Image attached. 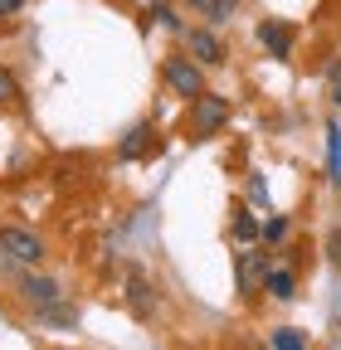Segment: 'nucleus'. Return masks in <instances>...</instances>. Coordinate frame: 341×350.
Returning <instances> with one entry per match:
<instances>
[{
	"label": "nucleus",
	"instance_id": "15",
	"mask_svg": "<svg viewBox=\"0 0 341 350\" xmlns=\"http://www.w3.org/2000/svg\"><path fill=\"white\" fill-rule=\"evenodd\" d=\"M273 350H307V340L297 331H273Z\"/></svg>",
	"mask_w": 341,
	"mask_h": 350
},
{
	"label": "nucleus",
	"instance_id": "3",
	"mask_svg": "<svg viewBox=\"0 0 341 350\" xmlns=\"http://www.w3.org/2000/svg\"><path fill=\"white\" fill-rule=\"evenodd\" d=\"M0 253H5L10 262H25V268H34V262L45 258V243H39L34 234H25V229H0Z\"/></svg>",
	"mask_w": 341,
	"mask_h": 350
},
{
	"label": "nucleus",
	"instance_id": "1",
	"mask_svg": "<svg viewBox=\"0 0 341 350\" xmlns=\"http://www.w3.org/2000/svg\"><path fill=\"white\" fill-rule=\"evenodd\" d=\"M225 122H229V98H220V93H200V98L190 103V137H195V142L215 137Z\"/></svg>",
	"mask_w": 341,
	"mask_h": 350
},
{
	"label": "nucleus",
	"instance_id": "8",
	"mask_svg": "<svg viewBox=\"0 0 341 350\" xmlns=\"http://www.w3.org/2000/svg\"><path fill=\"white\" fill-rule=\"evenodd\" d=\"M327 170H331V180L341 185V122L327 126Z\"/></svg>",
	"mask_w": 341,
	"mask_h": 350
},
{
	"label": "nucleus",
	"instance_id": "7",
	"mask_svg": "<svg viewBox=\"0 0 341 350\" xmlns=\"http://www.w3.org/2000/svg\"><path fill=\"white\" fill-rule=\"evenodd\" d=\"M259 44H264L273 59H288V54H292V34H288L278 20H264V25H259Z\"/></svg>",
	"mask_w": 341,
	"mask_h": 350
},
{
	"label": "nucleus",
	"instance_id": "9",
	"mask_svg": "<svg viewBox=\"0 0 341 350\" xmlns=\"http://www.w3.org/2000/svg\"><path fill=\"white\" fill-rule=\"evenodd\" d=\"M147 142H151V126H132V131H127V142L117 146V156H122V161H132V156L147 151Z\"/></svg>",
	"mask_w": 341,
	"mask_h": 350
},
{
	"label": "nucleus",
	"instance_id": "18",
	"mask_svg": "<svg viewBox=\"0 0 341 350\" xmlns=\"http://www.w3.org/2000/svg\"><path fill=\"white\" fill-rule=\"evenodd\" d=\"M151 20H156V25H166V29H181V20H176V15H170L166 5H156V10H151Z\"/></svg>",
	"mask_w": 341,
	"mask_h": 350
},
{
	"label": "nucleus",
	"instance_id": "6",
	"mask_svg": "<svg viewBox=\"0 0 341 350\" xmlns=\"http://www.w3.org/2000/svg\"><path fill=\"white\" fill-rule=\"evenodd\" d=\"M20 292L29 297L34 312H45V306H59V282H54V278H25Z\"/></svg>",
	"mask_w": 341,
	"mask_h": 350
},
{
	"label": "nucleus",
	"instance_id": "16",
	"mask_svg": "<svg viewBox=\"0 0 341 350\" xmlns=\"http://www.w3.org/2000/svg\"><path fill=\"white\" fill-rule=\"evenodd\" d=\"M259 234H264V243H283V234H288V219H268V224H264Z\"/></svg>",
	"mask_w": 341,
	"mask_h": 350
},
{
	"label": "nucleus",
	"instance_id": "10",
	"mask_svg": "<svg viewBox=\"0 0 341 350\" xmlns=\"http://www.w3.org/2000/svg\"><path fill=\"white\" fill-rule=\"evenodd\" d=\"M234 5H239V0H190V10H200L205 20H229Z\"/></svg>",
	"mask_w": 341,
	"mask_h": 350
},
{
	"label": "nucleus",
	"instance_id": "5",
	"mask_svg": "<svg viewBox=\"0 0 341 350\" xmlns=\"http://www.w3.org/2000/svg\"><path fill=\"white\" fill-rule=\"evenodd\" d=\"M186 44H190V54L205 64V68H215V64H225V49H220V39L210 34V29H190L186 34Z\"/></svg>",
	"mask_w": 341,
	"mask_h": 350
},
{
	"label": "nucleus",
	"instance_id": "17",
	"mask_svg": "<svg viewBox=\"0 0 341 350\" xmlns=\"http://www.w3.org/2000/svg\"><path fill=\"white\" fill-rule=\"evenodd\" d=\"M15 98H20V83H15L5 68H0V103H15Z\"/></svg>",
	"mask_w": 341,
	"mask_h": 350
},
{
	"label": "nucleus",
	"instance_id": "2",
	"mask_svg": "<svg viewBox=\"0 0 341 350\" xmlns=\"http://www.w3.org/2000/svg\"><path fill=\"white\" fill-rule=\"evenodd\" d=\"M268 253L264 248H244L239 253V262H234V282H239V292H259L264 282H268Z\"/></svg>",
	"mask_w": 341,
	"mask_h": 350
},
{
	"label": "nucleus",
	"instance_id": "14",
	"mask_svg": "<svg viewBox=\"0 0 341 350\" xmlns=\"http://www.w3.org/2000/svg\"><path fill=\"white\" fill-rule=\"evenodd\" d=\"M234 239H239V243H249V239H259V224H253V219H249L244 209L234 214Z\"/></svg>",
	"mask_w": 341,
	"mask_h": 350
},
{
	"label": "nucleus",
	"instance_id": "12",
	"mask_svg": "<svg viewBox=\"0 0 341 350\" xmlns=\"http://www.w3.org/2000/svg\"><path fill=\"white\" fill-rule=\"evenodd\" d=\"M264 287H268V292H273L278 301H292V273H288V268H273Z\"/></svg>",
	"mask_w": 341,
	"mask_h": 350
},
{
	"label": "nucleus",
	"instance_id": "13",
	"mask_svg": "<svg viewBox=\"0 0 341 350\" xmlns=\"http://www.w3.org/2000/svg\"><path fill=\"white\" fill-rule=\"evenodd\" d=\"M327 98L341 107V59H331V64H327Z\"/></svg>",
	"mask_w": 341,
	"mask_h": 350
},
{
	"label": "nucleus",
	"instance_id": "4",
	"mask_svg": "<svg viewBox=\"0 0 341 350\" xmlns=\"http://www.w3.org/2000/svg\"><path fill=\"white\" fill-rule=\"evenodd\" d=\"M161 73H166V83L176 88L181 98H190V103H195V98L205 93V78H200V64H190V59H166V68H161Z\"/></svg>",
	"mask_w": 341,
	"mask_h": 350
},
{
	"label": "nucleus",
	"instance_id": "19",
	"mask_svg": "<svg viewBox=\"0 0 341 350\" xmlns=\"http://www.w3.org/2000/svg\"><path fill=\"white\" fill-rule=\"evenodd\" d=\"M25 0H0V15H10V10H20Z\"/></svg>",
	"mask_w": 341,
	"mask_h": 350
},
{
	"label": "nucleus",
	"instance_id": "11",
	"mask_svg": "<svg viewBox=\"0 0 341 350\" xmlns=\"http://www.w3.org/2000/svg\"><path fill=\"white\" fill-rule=\"evenodd\" d=\"M151 312V287L142 273H132V317H147Z\"/></svg>",
	"mask_w": 341,
	"mask_h": 350
}]
</instances>
